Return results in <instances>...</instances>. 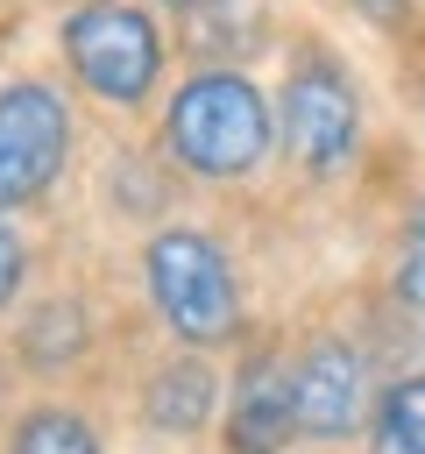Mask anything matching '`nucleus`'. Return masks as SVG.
<instances>
[{"label": "nucleus", "mask_w": 425, "mask_h": 454, "mask_svg": "<svg viewBox=\"0 0 425 454\" xmlns=\"http://www.w3.org/2000/svg\"><path fill=\"white\" fill-rule=\"evenodd\" d=\"M191 57L205 64H241L269 43V0H191L184 7Z\"/></svg>", "instance_id": "nucleus-8"}, {"label": "nucleus", "mask_w": 425, "mask_h": 454, "mask_svg": "<svg viewBox=\"0 0 425 454\" xmlns=\"http://www.w3.org/2000/svg\"><path fill=\"white\" fill-rule=\"evenodd\" d=\"M227 433L241 454H276L298 433V369H283V355H255L234 383L227 404Z\"/></svg>", "instance_id": "nucleus-7"}, {"label": "nucleus", "mask_w": 425, "mask_h": 454, "mask_svg": "<svg viewBox=\"0 0 425 454\" xmlns=\"http://www.w3.org/2000/svg\"><path fill=\"white\" fill-rule=\"evenodd\" d=\"M276 135L305 177H340V163L361 142V92L340 71V57H326L319 43H305L290 57V78L276 99Z\"/></svg>", "instance_id": "nucleus-2"}, {"label": "nucleus", "mask_w": 425, "mask_h": 454, "mask_svg": "<svg viewBox=\"0 0 425 454\" xmlns=\"http://www.w3.org/2000/svg\"><path fill=\"white\" fill-rule=\"evenodd\" d=\"M276 142V106L255 92L248 71L234 64H205L191 71L177 92H170V114H163V149L191 170V177H248L262 170Z\"/></svg>", "instance_id": "nucleus-1"}, {"label": "nucleus", "mask_w": 425, "mask_h": 454, "mask_svg": "<svg viewBox=\"0 0 425 454\" xmlns=\"http://www.w3.org/2000/svg\"><path fill=\"white\" fill-rule=\"evenodd\" d=\"M368 419V362L354 340H312L298 362V433L305 440H347Z\"/></svg>", "instance_id": "nucleus-6"}, {"label": "nucleus", "mask_w": 425, "mask_h": 454, "mask_svg": "<svg viewBox=\"0 0 425 454\" xmlns=\"http://www.w3.org/2000/svg\"><path fill=\"white\" fill-rule=\"evenodd\" d=\"M14 454H99V440L78 411H35V419H21Z\"/></svg>", "instance_id": "nucleus-11"}, {"label": "nucleus", "mask_w": 425, "mask_h": 454, "mask_svg": "<svg viewBox=\"0 0 425 454\" xmlns=\"http://www.w3.org/2000/svg\"><path fill=\"white\" fill-rule=\"evenodd\" d=\"M163 7H177V14H184V7H191V0H163Z\"/></svg>", "instance_id": "nucleus-15"}, {"label": "nucleus", "mask_w": 425, "mask_h": 454, "mask_svg": "<svg viewBox=\"0 0 425 454\" xmlns=\"http://www.w3.org/2000/svg\"><path fill=\"white\" fill-rule=\"evenodd\" d=\"M142 270H149V298H156V312L170 319L177 340L212 348V340L234 333L241 298H234V270H227V255H220L212 234H198V227H163V234L149 241Z\"/></svg>", "instance_id": "nucleus-4"}, {"label": "nucleus", "mask_w": 425, "mask_h": 454, "mask_svg": "<svg viewBox=\"0 0 425 454\" xmlns=\"http://www.w3.org/2000/svg\"><path fill=\"white\" fill-rule=\"evenodd\" d=\"M212 397H220V383H212L205 362H170V369H156V383H149V419H156L163 433H198V426L212 419Z\"/></svg>", "instance_id": "nucleus-9"}, {"label": "nucleus", "mask_w": 425, "mask_h": 454, "mask_svg": "<svg viewBox=\"0 0 425 454\" xmlns=\"http://www.w3.org/2000/svg\"><path fill=\"white\" fill-rule=\"evenodd\" d=\"M14 284H21V241L14 227H0V298H14Z\"/></svg>", "instance_id": "nucleus-14"}, {"label": "nucleus", "mask_w": 425, "mask_h": 454, "mask_svg": "<svg viewBox=\"0 0 425 454\" xmlns=\"http://www.w3.org/2000/svg\"><path fill=\"white\" fill-rule=\"evenodd\" d=\"M347 7H354L368 28H382V35H397V28L411 21V0H347Z\"/></svg>", "instance_id": "nucleus-13"}, {"label": "nucleus", "mask_w": 425, "mask_h": 454, "mask_svg": "<svg viewBox=\"0 0 425 454\" xmlns=\"http://www.w3.org/2000/svg\"><path fill=\"white\" fill-rule=\"evenodd\" d=\"M368 454H425V376H404L397 390H382Z\"/></svg>", "instance_id": "nucleus-10"}, {"label": "nucleus", "mask_w": 425, "mask_h": 454, "mask_svg": "<svg viewBox=\"0 0 425 454\" xmlns=\"http://www.w3.org/2000/svg\"><path fill=\"white\" fill-rule=\"evenodd\" d=\"M71 156V106L57 85L42 78H21V85H0V213L7 206H28L57 184Z\"/></svg>", "instance_id": "nucleus-5"}, {"label": "nucleus", "mask_w": 425, "mask_h": 454, "mask_svg": "<svg viewBox=\"0 0 425 454\" xmlns=\"http://www.w3.org/2000/svg\"><path fill=\"white\" fill-rule=\"evenodd\" d=\"M390 298L404 312H425V199L404 220V241H397V262H390Z\"/></svg>", "instance_id": "nucleus-12"}, {"label": "nucleus", "mask_w": 425, "mask_h": 454, "mask_svg": "<svg viewBox=\"0 0 425 454\" xmlns=\"http://www.w3.org/2000/svg\"><path fill=\"white\" fill-rule=\"evenodd\" d=\"M64 57L106 106H142L163 78V35L135 0H85L64 21Z\"/></svg>", "instance_id": "nucleus-3"}]
</instances>
